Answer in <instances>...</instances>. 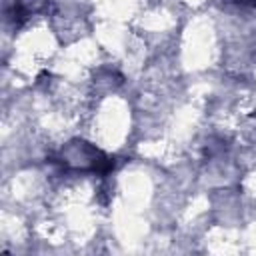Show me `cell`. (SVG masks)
Returning <instances> with one entry per match:
<instances>
[{
	"label": "cell",
	"mask_w": 256,
	"mask_h": 256,
	"mask_svg": "<svg viewBox=\"0 0 256 256\" xmlns=\"http://www.w3.org/2000/svg\"><path fill=\"white\" fill-rule=\"evenodd\" d=\"M234 2H238V4H248V6H254V8H256V0H234Z\"/></svg>",
	"instance_id": "6da1fadb"
}]
</instances>
